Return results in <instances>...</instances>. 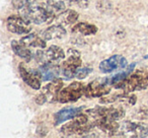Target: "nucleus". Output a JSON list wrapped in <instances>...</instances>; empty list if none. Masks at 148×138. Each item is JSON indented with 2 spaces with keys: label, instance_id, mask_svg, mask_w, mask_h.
<instances>
[{
  "label": "nucleus",
  "instance_id": "1",
  "mask_svg": "<svg viewBox=\"0 0 148 138\" xmlns=\"http://www.w3.org/2000/svg\"><path fill=\"white\" fill-rule=\"evenodd\" d=\"M18 10L19 14L23 19L36 25H42L47 21H51L55 17L45 6H41L33 0H23V5Z\"/></svg>",
  "mask_w": 148,
  "mask_h": 138
},
{
  "label": "nucleus",
  "instance_id": "2",
  "mask_svg": "<svg viewBox=\"0 0 148 138\" xmlns=\"http://www.w3.org/2000/svg\"><path fill=\"white\" fill-rule=\"evenodd\" d=\"M116 89H121L124 93H130L136 91L148 89V68H143L130 74L126 79L114 85Z\"/></svg>",
  "mask_w": 148,
  "mask_h": 138
},
{
  "label": "nucleus",
  "instance_id": "3",
  "mask_svg": "<svg viewBox=\"0 0 148 138\" xmlns=\"http://www.w3.org/2000/svg\"><path fill=\"white\" fill-rule=\"evenodd\" d=\"M93 127H95V121L89 123L88 117L84 114H79L74 118L71 122L65 124L61 128L60 132L64 136H73V135H82L89 132Z\"/></svg>",
  "mask_w": 148,
  "mask_h": 138
},
{
  "label": "nucleus",
  "instance_id": "4",
  "mask_svg": "<svg viewBox=\"0 0 148 138\" xmlns=\"http://www.w3.org/2000/svg\"><path fill=\"white\" fill-rule=\"evenodd\" d=\"M81 66L80 53L77 50H68V57L61 66V73L65 79H72L76 76V72Z\"/></svg>",
  "mask_w": 148,
  "mask_h": 138
},
{
  "label": "nucleus",
  "instance_id": "5",
  "mask_svg": "<svg viewBox=\"0 0 148 138\" xmlns=\"http://www.w3.org/2000/svg\"><path fill=\"white\" fill-rule=\"evenodd\" d=\"M113 83L110 78H97L85 87L84 95L87 97H101L111 91Z\"/></svg>",
  "mask_w": 148,
  "mask_h": 138
},
{
  "label": "nucleus",
  "instance_id": "6",
  "mask_svg": "<svg viewBox=\"0 0 148 138\" xmlns=\"http://www.w3.org/2000/svg\"><path fill=\"white\" fill-rule=\"evenodd\" d=\"M84 91L85 87L83 85V83L75 81V82L71 83L68 87H66L65 89H62L60 91L57 101H59L62 104L76 102L84 95Z\"/></svg>",
  "mask_w": 148,
  "mask_h": 138
},
{
  "label": "nucleus",
  "instance_id": "7",
  "mask_svg": "<svg viewBox=\"0 0 148 138\" xmlns=\"http://www.w3.org/2000/svg\"><path fill=\"white\" fill-rule=\"evenodd\" d=\"M119 135L124 137H147L148 126L143 123H135L131 121H125L120 125Z\"/></svg>",
  "mask_w": 148,
  "mask_h": 138
},
{
  "label": "nucleus",
  "instance_id": "8",
  "mask_svg": "<svg viewBox=\"0 0 148 138\" xmlns=\"http://www.w3.org/2000/svg\"><path fill=\"white\" fill-rule=\"evenodd\" d=\"M35 58L37 60V62L42 64L48 63V62H59L60 60H63L65 58V52L63 51V49L58 46H51L49 47V49L47 51H39L36 52Z\"/></svg>",
  "mask_w": 148,
  "mask_h": 138
},
{
  "label": "nucleus",
  "instance_id": "9",
  "mask_svg": "<svg viewBox=\"0 0 148 138\" xmlns=\"http://www.w3.org/2000/svg\"><path fill=\"white\" fill-rule=\"evenodd\" d=\"M7 29L16 35H27L32 31L31 21L19 15H10L6 21Z\"/></svg>",
  "mask_w": 148,
  "mask_h": 138
},
{
  "label": "nucleus",
  "instance_id": "10",
  "mask_svg": "<svg viewBox=\"0 0 148 138\" xmlns=\"http://www.w3.org/2000/svg\"><path fill=\"white\" fill-rule=\"evenodd\" d=\"M18 71L21 77L29 87L34 89H40L41 87V80L42 77L40 74L39 70H29L25 66L23 63H21L18 66Z\"/></svg>",
  "mask_w": 148,
  "mask_h": 138
},
{
  "label": "nucleus",
  "instance_id": "11",
  "mask_svg": "<svg viewBox=\"0 0 148 138\" xmlns=\"http://www.w3.org/2000/svg\"><path fill=\"white\" fill-rule=\"evenodd\" d=\"M127 66V59L121 55H114L103 60L99 64V70L103 73L113 72L117 69H124Z\"/></svg>",
  "mask_w": 148,
  "mask_h": 138
},
{
  "label": "nucleus",
  "instance_id": "12",
  "mask_svg": "<svg viewBox=\"0 0 148 138\" xmlns=\"http://www.w3.org/2000/svg\"><path fill=\"white\" fill-rule=\"evenodd\" d=\"M88 114L95 120L101 119V118H111L114 120L121 119L125 115V111L120 108H95L88 111Z\"/></svg>",
  "mask_w": 148,
  "mask_h": 138
},
{
  "label": "nucleus",
  "instance_id": "13",
  "mask_svg": "<svg viewBox=\"0 0 148 138\" xmlns=\"http://www.w3.org/2000/svg\"><path fill=\"white\" fill-rule=\"evenodd\" d=\"M41 74L43 81H51L57 78L61 73V67L56 65L54 62H48V63L42 64L38 69Z\"/></svg>",
  "mask_w": 148,
  "mask_h": 138
},
{
  "label": "nucleus",
  "instance_id": "14",
  "mask_svg": "<svg viewBox=\"0 0 148 138\" xmlns=\"http://www.w3.org/2000/svg\"><path fill=\"white\" fill-rule=\"evenodd\" d=\"M95 127H99L103 132L108 133L109 136H114L119 132L120 125L117 123V120L105 117V118L95 120Z\"/></svg>",
  "mask_w": 148,
  "mask_h": 138
},
{
  "label": "nucleus",
  "instance_id": "15",
  "mask_svg": "<svg viewBox=\"0 0 148 138\" xmlns=\"http://www.w3.org/2000/svg\"><path fill=\"white\" fill-rule=\"evenodd\" d=\"M82 107H77V108H65V109L60 110L59 112L55 114V124L56 125H60V124L64 123V122L68 121V120L74 119V118L81 114L82 112Z\"/></svg>",
  "mask_w": 148,
  "mask_h": 138
},
{
  "label": "nucleus",
  "instance_id": "16",
  "mask_svg": "<svg viewBox=\"0 0 148 138\" xmlns=\"http://www.w3.org/2000/svg\"><path fill=\"white\" fill-rule=\"evenodd\" d=\"M62 87H63V80L57 77V78L51 80L49 84H47L44 87L43 93L47 95L48 101H55V100H57L58 95H59Z\"/></svg>",
  "mask_w": 148,
  "mask_h": 138
},
{
  "label": "nucleus",
  "instance_id": "17",
  "mask_svg": "<svg viewBox=\"0 0 148 138\" xmlns=\"http://www.w3.org/2000/svg\"><path fill=\"white\" fill-rule=\"evenodd\" d=\"M65 36H66V30L63 27V25L57 23L56 25H51L48 29H46L42 33L41 37L43 39H45L46 41H51V40L62 39Z\"/></svg>",
  "mask_w": 148,
  "mask_h": 138
},
{
  "label": "nucleus",
  "instance_id": "18",
  "mask_svg": "<svg viewBox=\"0 0 148 138\" xmlns=\"http://www.w3.org/2000/svg\"><path fill=\"white\" fill-rule=\"evenodd\" d=\"M78 16L79 14L76 11L67 9V10H64L61 13L57 14V16L55 17V21L58 25H61L64 27V25H69L74 23L78 19Z\"/></svg>",
  "mask_w": 148,
  "mask_h": 138
},
{
  "label": "nucleus",
  "instance_id": "19",
  "mask_svg": "<svg viewBox=\"0 0 148 138\" xmlns=\"http://www.w3.org/2000/svg\"><path fill=\"white\" fill-rule=\"evenodd\" d=\"M21 42L25 46L29 48H39V49H45L47 44L46 40L36 34H29L21 40Z\"/></svg>",
  "mask_w": 148,
  "mask_h": 138
},
{
  "label": "nucleus",
  "instance_id": "20",
  "mask_svg": "<svg viewBox=\"0 0 148 138\" xmlns=\"http://www.w3.org/2000/svg\"><path fill=\"white\" fill-rule=\"evenodd\" d=\"M11 48H12V51L14 52L15 55L23 58V60H25V62H29L33 58V54L29 51V47L25 46L21 41L13 40L11 42Z\"/></svg>",
  "mask_w": 148,
  "mask_h": 138
},
{
  "label": "nucleus",
  "instance_id": "21",
  "mask_svg": "<svg viewBox=\"0 0 148 138\" xmlns=\"http://www.w3.org/2000/svg\"><path fill=\"white\" fill-rule=\"evenodd\" d=\"M97 27L95 25L87 23H79L72 27V33L80 34L83 36H91L97 34Z\"/></svg>",
  "mask_w": 148,
  "mask_h": 138
},
{
  "label": "nucleus",
  "instance_id": "22",
  "mask_svg": "<svg viewBox=\"0 0 148 138\" xmlns=\"http://www.w3.org/2000/svg\"><path fill=\"white\" fill-rule=\"evenodd\" d=\"M45 7L54 16H56V14H59L65 10L66 5L64 0H47Z\"/></svg>",
  "mask_w": 148,
  "mask_h": 138
},
{
  "label": "nucleus",
  "instance_id": "23",
  "mask_svg": "<svg viewBox=\"0 0 148 138\" xmlns=\"http://www.w3.org/2000/svg\"><path fill=\"white\" fill-rule=\"evenodd\" d=\"M136 64L135 63H132L131 65L129 66V67L126 69L125 71H122V72L118 73V74H116L115 76H113L111 78V81L112 83H113V85H116L118 84V83H120L121 81H123L124 79H126L128 76H129L130 74L132 73V71L134 70V68H135Z\"/></svg>",
  "mask_w": 148,
  "mask_h": 138
},
{
  "label": "nucleus",
  "instance_id": "24",
  "mask_svg": "<svg viewBox=\"0 0 148 138\" xmlns=\"http://www.w3.org/2000/svg\"><path fill=\"white\" fill-rule=\"evenodd\" d=\"M92 72V68L91 67H83L79 68L76 72V77L78 79H83L89 74V73Z\"/></svg>",
  "mask_w": 148,
  "mask_h": 138
},
{
  "label": "nucleus",
  "instance_id": "25",
  "mask_svg": "<svg viewBox=\"0 0 148 138\" xmlns=\"http://www.w3.org/2000/svg\"><path fill=\"white\" fill-rule=\"evenodd\" d=\"M47 101H48V97L44 93H40L39 95L36 97V103L39 104V105H43V104H45Z\"/></svg>",
  "mask_w": 148,
  "mask_h": 138
},
{
  "label": "nucleus",
  "instance_id": "26",
  "mask_svg": "<svg viewBox=\"0 0 148 138\" xmlns=\"http://www.w3.org/2000/svg\"><path fill=\"white\" fill-rule=\"evenodd\" d=\"M64 1H65V2H68L70 4V3H74V2H77V1H78V0H64Z\"/></svg>",
  "mask_w": 148,
  "mask_h": 138
},
{
  "label": "nucleus",
  "instance_id": "27",
  "mask_svg": "<svg viewBox=\"0 0 148 138\" xmlns=\"http://www.w3.org/2000/svg\"><path fill=\"white\" fill-rule=\"evenodd\" d=\"M144 58H145V59H148V55H146V56H144Z\"/></svg>",
  "mask_w": 148,
  "mask_h": 138
},
{
  "label": "nucleus",
  "instance_id": "28",
  "mask_svg": "<svg viewBox=\"0 0 148 138\" xmlns=\"http://www.w3.org/2000/svg\"><path fill=\"white\" fill-rule=\"evenodd\" d=\"M36 1H38V0H36Z\"/></svg>",
  "mask_w": 148,
  "mask_h": 138
}]
</instances>
